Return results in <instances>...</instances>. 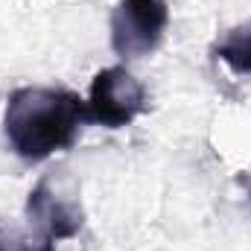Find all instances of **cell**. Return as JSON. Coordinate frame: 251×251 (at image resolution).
Returning <instances> with one entry per match:
<instances>
[{
  "label": "cell",
  "instance_id": "6da1fadb",
  "mask_svg": "<svg viewBox=\"0 0 251 251\" xmlns=\"http://www.w3.org/2000/svg\"><path fill=\"white\" fill-rule=\"evenodd\" d=\"M88 120V102L64 88L26 85L9 94L3 134L12 152L26 164H41L73 146L82 123Z\"/></svg>",
  "mask_w": 251,
  "mask_h": 251
},
{
  "label": "cell",
  "instance_id": "7a4b0ae2",
  "mask_svg": "<svg viewBox=\"0 0 251 251\" xmlns=\"http://www.w3.org/2000/svg\"><path fill=\"white\" fill-rule=\"evenodd\" d=\"M167 24V0H120L111 12V47L120 59H143L161 44Z\"/></svg>",
  "mask_w": 251,
  "mask_h": 251
},
{
  "label": "cell",
  "instance_id": "3957f363",
  "mask_svg": "<svg viewBox=\"0 0 251 251\" xmlns=\"http://www.w3.org/2000/svg\"><path fill=\"white\" fill-rule=\"evenodd\" d=\"M24 213H26V222L32 228L44 231L56 243L79 237V231L85 225V213H82L76 190L56 176H44L29 190Z\"/></svg>",
  "mask_w": 251,
  "mask_h": 251
},
{
  "label": "cell",
  "instance_id": "277c9868",
  "mask_svg": "<svg viewBox=\"0 0 251 251\" xmlns=\"http://www.w3.org/2000/svg\"><path fill=\"white\" fill-rule=\"evenodd\" d=\"M143 105L146 91L126 67H105L91 79L88 120L105 128H123L143 111Z\"/></svg>",
  "mask_w": 251,
  "mask_h": 251
},
{
  "label": "cell",
  "instance_id": "5b68a950",
  "mask_svg": "<svg viewBox=\"0 0 251 251\" xmlns=\"http://www.w3.org/2000/svg\"><path fill=\"white\" fill-rule=\"evenodd\" d=\"M213 56L228 64L234 73H251V24L231 29L222 41L213 44Z\"/></svg>",
  "mask_w": 251,
  "mask_h": 251
},
{
  "label": "cell",
  "instance_id": "8992f818",
  "mask_svg": "<svg viewBox=\"0 0 251 251\" xmlns=\"http://www.w3.org/2000/svg\"><path fill=\"white\" fill-rule=\"evenodd\" d=\"M0 251H56V240L38 228H0Z\"/></svg>",
  "mask_w": 251,
  "mask_h": 251
}]
</instances>
